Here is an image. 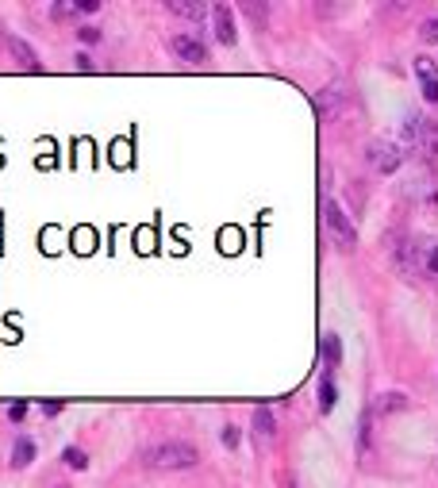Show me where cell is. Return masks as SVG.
Returning <instances> with one entry per match:
<instances>
[{
  "label": "cell",
  "instance_id": "1",
  "mask_svg": "<svg viewBox=\"0 0 438 488\" xmlns=\"http://www.w3.org/2000/svg\"><path fill=\"white\" fill-rule=\"evenodd\" d=\"M143 461L150 469L173 473V469H193L196 461H200V454H196V446H188V442H154V446L143 450Z\"/></svg>",
  "mask_w": 438,
  "mask_h": 488
},
{
  "label": "cell",
  "instance_id": "2",
  "mask_svg": "<svg viewBox=\"0 0 438 488\" xmlns=\"http://www.w3.org/2000/svg\"><path fill=\"white\" fill-rule=\"evenodd\" d=\"M323 219H327V231H331L334 246H339V250H354V243H358V231H354L350 215L339 208V200H327V204H323Z\"/></svg>",
  "mask_w": 438,
  "mask_h": 488
},
{
  "label": "cell",
  "instance_id": "3",
  "mask_svg": "<svg viewBox=\"0 0 438 488\" xmlns=\"http://www.w3.org/2000/svg\"><path fill=\"white\" fill-rule=\"evenodd\" d=\"M365 158H369V166L377 169V173H396L400 162H404V150H400L396 143H373V147L365 150Z\"/></svg>",
  "mask_w": 438,
  "mask_h": 488
},
{
  "label": "cell",
  "instance_id": "4",
  "mask_svg": "<svg viewBox=\"0 0 438 488\" xmlns=\"http://www.w3.org/2000/svg\"><path fill=\"white\" fill-rule=\"evenodd\" d=\"M212 23H215V39L223 47H234L239 31H234V20H231V8L227 4H212Z\"/></svg>",
  "mask_w": 438,
  "mask_h": 488
},
{
  "label": "cell",
  "instance_id": "5",
  "mask_svg": "<svg viewBox=\"0 0 438 488\" xmlns=\"http://www.w3.org/2000/svg\"><path fill=\"white\" fill-rule=\"evenodd\" d=\"M169 47H173V54L181 62H204L208 58V47L200 39H193V35H173V42H169Z\"/></svg>",
  "mask_w": 438,
  "mask_h": 488
},
{
  "label": "cell",
  "instance_id": "6",
  "mask_svg": "<svg viewBox=\"0 0 438 488\" xmlns=\"http://www.w3.org/2000/svg\"><path fill=\"white\" fill-rule=\"evenodd\" d=\"M342 100H346L342 85H327V88H323L319 97H315V112H319V119H334V116H339Z\"/></svg>",
  "mask_w": 438,
  "mask_h": 488
},
{
  "label": "cell",
  "instance_id": "7",
  "mask_svg": "<svg viewBox=\"0 0 438 488\" xmlns=\"http://www.w3.org/2000/svg\"><path fill=\"white\" fill-rule=\"evenodd\" d=\"M415 147L423 150V158H427V162H438V123H430V119H423V123H419Z\"/></svg>",
  "mask_w": 438,
  "mask_h": 488
},
{
  "label": "cell",
  "instance_id": "8",
  "mask_svg": "<svg viewBox=\"0 0 438 488\" xmlns=\"http://www.w3.org/2000/svg\"><path fill=\"white\" fill-rule=\"evenodd\" d=\"M166 8L173 12V16H181V20H193V23H200L208 12H212L208 4H200V0H169Z\"/></svg>",
  "mask_w": 438,
  "mask_h": 488
},
{
  "label": "cell",
  "instance_id": "9",
  "mask_svg": "<svg viewBox=\"0 0 438 488\" xmlns=\"http://www.w3.org/2000/svg\"><path fill=\"white\" fill-rule=\"evenodd\" d=\"M8 50H12V58L20 62V66L27 69V73H35V69H39V62H35V50H31L27 42H23V39H16V35H8Z\"/></svg>",
  "mask_w": 438,
  "mask_h": 488
},
{
  "label": "cell",
  "instance_id": "10",
  "mask_svg": "<svg viewBox=\"0 0 438 488\" xmlns=\"http://www.w3.org/2000/svg\"><path fill=\"white\" fill-rule=\"evenodd\" d=\"M273 435H277V427H273V411L269 408H254V439L269 442Z\"/></svg>",
  "mask_w": 438,
  "mask_h": 488
},
{
  "label": "cell",
  "instance_id": "11",
  "mask_svg": "<svg viewBox=\"0 0 438 488\" xmlns=\"http://www.w3.org/2000/svg\"><path fill=\"white\" fill-rule=\"evenodd\" d=\"M408 408V396L404 392H385L377 404H373V411H380V415H392V411H404Z\"/></svg>",
  "mask_w": 438,
  "mask_h": 488
},
{
  "label": "cell",
  "instance_id": "12",
  "mask_svg": "<svg viewBox=\"0 0 438 488\" xmlns=\"http://www.w3.org/2000/svg\"><path fill=\"white\" fill-rule=\"evenodd\" d=\"M31 458H35V442H31V439H20V442H16V450H12V469L31 465Z\"/></svg>",
  "mask_w": 438,
  "mask_h": 488
},
{
  "label": "cell",
  "instance_id": "13",
  "mask_svg": "<svg viewBox=\"0 0 438 488\" xmlns=\"http://www.w3.org/2000/svg\"><path fill=\"white\" fill-rule=\"evenodd\" d=\"M339 358H342L339 339H334V334H327V339H323V361H327V369H334V365H339Z\"/></svg>",
  "mask_w": 438,
  "mask_h": 488
},
{
  "label": "cell",
  "instance_id": "14",
  "mask_svg": "<svg viewBox=\"0 0 438 488\" xmlns=\"http://www.w3.org/2000/svg\"><path fill=\"white\" fill-rule=\"evenodd\" d=\"M415 73H419V81H435L438 77V62L435 58H419L415 62Z\"/></svg>",
  "mask_w": 438,
  "mask_h": 488
},
{
  "label": "cell",
  "instance_id": "15",
  "mask_svg": "<svg viewBox=\"0 0 438 488\" xmlns=\"http://www.w3.org/2000/svg\"><path fill=\"white\" fill-rule=\"evenodd\" d=\"M319 408L323 411L334 408V385H331V377H323V385H319Z\"/></svg>",
  "mask_w": 438,
  "mask_h": 488
},
{
  "label": "cell",
  "instance_id": "16",
  "mask_svg": "<svg viewBox=\"0 0 438 488\" xmlns=\"http://www.w3.org/2000/svg\"><path fill=\"white\" fill-rule=\"evenodd\" d=\"M423 273H430V277L438 273V246H427V254H423Z\"/></svg>",
  "mask_w": 438,
  "mask_h": 488
},
{
  "label": "cell",
  "instance_id": "17",
  "mask_svg": "<svg viewBox=\"0 0 438 488\" xmlns=\"http://www.w3.org/2000/svg\"><path fill=\"white\" fill-rule=\"evenodd\" d=\"M62 458H66V465H69V469H85V465H88V458L81 454V450H66Z\"/></svg>",
  "mask_w": 438,
  "mask_h": 488
},
{
  "label": "cell",
  "instance_id": "18",
  "mask_svg": "<svg viewBox=\"0 0 438 488\" xmlns=\"http://www.w3.org/2000/svg\"><path fill=\"white\" fill-rule=\"evenodd\" d=\"M419 35H423V42H438V20H427L419 27Z\"/></svg>",
  "mask_w": 438,
  "mask_h": 488
},
{
  "label": "cell",
  "instance_id": "19",
  "mask_svg": "<svg viewBox=\"0 0 438 488\" xmlns=\"http://www.w3.org/2000/svg\"><path fill=\"white\" fill-rule=\"evenodd\" d=\"M423 97H427L430 104L438 100V77H435V81H423Z\"/></svg>",
  "mask_w": 438,
  "mask_h": 488
},
{
  "label": "cell",
  "instance_id": "20",
  "mask_svg": "<svg viewBox=\"0 0 438 488\" xmlns=\"http://www.w3.org/2000/svg\"><path fill=\"white\" fill-rule=\"evenodd\" d=\"M246 12H250L254 20H265V12H269V8H265V4H246Z\"/></svg>",
  "mask_w": 438,
  "mask_h": 488
},
{
  "label": "cell",
  "instance_id": "21",
  "mask_svg": "<svg viewBox=\"0 0 438 488\" xmlns=\"http://www.w3.org/2000/svg\"><path fill=\"white\" fill-rule=\"evenodd\" d=\"M223 442H227V446H239V430H234V427H223Z\"/></svg>",
  "mask_w": 438,
  "mask_h": 488
},
{
  "label": "cell",
  "instance_id": "22",
  "mask_svg": "<svg viewBox=\"0 0 438 488\" xmlns=\"http://www.w3.org/2000/svg\"><path fill=\"white\" fill-rule=\"evenodd\" d=\"M100 0H77V12H97Z\"/></svg>",
  "mask_w": 438,
  "mask_h": 488
},
{
  "label": "cell",
  "instance_id": "23",
  "mask_svg": "<svg viewBox=\"0 0 438 488\" xmlns=\"http://www.w3.org/2000/svg\"><path fill=\"white\" fill-rule=\"evenodd\" d=\"M81 39H85V42H97L100 31H97V27H81Z\"/></svg>",
  "mask_w": 438,
  "mask_h": 488
},
{
  "label": "cell",
  "instance_id": "24",
  "mask_svg": "<svg viewBox=\"0 0 438 488\" xmlns=\"http://www.w3.org/2000/svg\"><path fill=\"white\" fill-rule=\"evenodd\" d=\"M23 411H27V404H12L8 415H12V419H23Z\"/></svg>",
  "mask_w": 438,
  "mask_h": 488
},
{
  "label": "cell",
  "instance_id": "25",
  "mask_svg": "<svg viewBox=\"0 0 438 488\" xmlns=\"http://www.w3.org/2000/svg\"><path fill=\"white\" fill-rule=\"evenodd\" d=\"M50 488H66V485H50Z\"/></svg>",
  "mask_w": 438,
  "mask_h": 488
}]
</instances>
